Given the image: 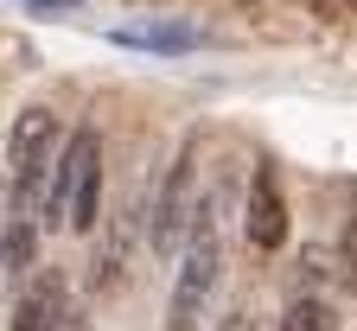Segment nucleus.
I'll return each instance as SVG.
<instances>
[{
    "mask_svg": "<svg viewBox=\"0 0 357 331\" xmlns=\"http://www.w3.org/2000/svg\"><path fill=\"white\" fill-rule=\"evenodd\" d=\"M223 274V243H217V204L204 198L192 217V236L178 249V274H172V300H166V331H198L211 293Z\"/></svg>",
    "mask_w": 357,
    "mask_h": 331,
    "instance_id": "f257e3e1",
    "label": "nucleus"
},
{
    "mask_svg": "<svg viewBox=\"0 0 357 331\" xmlns=\"http://www.w3.org/2000/svg\"><path fill=\"white\" fill-rule=\"evenodd\" d=\"M192 217H198V134L178 140V153L153 192V210H147V249L153 255H178L192 236Z\"/></svg>",
    "mask_w": 357,
    "mask_h": 331,
    "instance_id": "f03ea898",
    "label": "nucleus"
},
{
    "mask_svg": "<svg viewBox=\"0 0 357 331\" xmlns=\"http://www.w3.org/2000/svg\"><path fill=\"white\" fill-rule=\"evenodd\" d=\"M52 140H58V115L32 102L13 115V134H7V172H13V217H26V204L45 192V166H52Z\"/></svg>",
    "mask_w": 357,
    "mask_h": 331,
    "instance_id": "7ed1b4c3",
    "label": "nucleus"
},
{
    "mask_svg": "<svg viewBox=\"0 0 357 331\" xmlns=\"http://www.w3.org/2000/svg\"><path fill=\"white\" fill-rule=\"evenodd\" d=\"M102 160V134L96 128H77L70 140H64V153L52 160V185H45V192H38V223H70V192H77V178L89 172V166H96Z\"/></svg>",
    "mask_w": 357,
    "mask_h": 331,
    "instance_id": "20e7f679",
    "label": "nucleus"
},
{
    "mask_svg": "<svg viewBox=\"0 0 357 331\" xmlns=\"http://www.w3.org/2000/svg\"><path fill=\"white\" fill-rule=\"evenodd\" d=\"M141 243H147V210L134 204V210H121L109 223V236L96 243V255H89V287H96V293H115L121 280H128V261H134Z\"/></svg>",
    "mask_w": 357,
    "mask_h": 331,
    "instance_id": "39448f33",
    "label": "nucleus"
},
{
    "mask_svg": "<svg viewBox=\"0 0 357 331\" xmlns=\"http://www.w3.org/2000/svg\"><path fill=\"white\" fill-rule=\"evenodd\" d=\"M243 236H249V249H261V255H275L281 243H287V204H281V185H275V172H255V185H249V204H243Z\"/></svg>",
    "mask_w": 357,
    "mask_h": 331,
    "instance_id": "423d86ee",
    "label": "nucleus"
},
{
    "mask_svg": "<svg viewBox=\"0 0 357 331\" xmlns=\"http://www.w3.org/2000/svg\"><path fill=\"white\" fill-rule=\"evenodd\" d=\"M70 312H64V274H38L32 287L13 300V331H58Z\"/></svg>",
    "mask_w": 357,
    "mask_h": 331,
    "instance_id": "0eeeda50",
    "label": "nucleus"
},
{
    "mask_svg": "<svg viewBox=\"0 0 357 331\" xmlns=\"http://www.w3.org/2000/svg\"><path fill=\"white\" fill-rule=\"evenodd\" d=\"M26 268H38V223L32 217H7L0 223V274L20 280Z\"/></svg>",
    "mask_w": 357,
    "mask_h": 331,
    "instance_id": "6e6552de",
    "label": "nucleus"
},
{
    "mask_svg": "<svg viewBox=\"0 0 357 331\" xmlns=\"http://www.w3.org/2000/svg\"><path fill=\"white\" fill-rule=\"evenodd\" d=\"M115 45H134V52H198L192 26H121Z\"/></svg>",
    "mask_w": 357,
    "mask_h": 331,
    "instance_id": "1a4fd4ad",
    "label": "nucleus"
},
{
    "mask_svg": "<svg viewBox=\"0 0 357 331\" xmlns=\"http://www.w3.org/2000/svg\"><path fill=\"white\" fill-rule=\"evenodd\" d=\"M70 229H83V236L102 229V160L89 166V172L77 178V192H70Z\"/></svg>",
    "mask_w": 357,
    "mask_h": 331,
    "instance_id": "9d476101",
    "label": "nucleus"
},
{
    "mask_svg": "<svg viewBox=\"0 0 357 331\" xmlns=\"http://www.w3.org/2000/svg\"><path fill=\"white\" fill-rule=\"evenodd\" d=\"M281 331H338V318H332V306L326 300H287V312H281Z\"/></svg>",
    "mask_w": 357,
    "mask_h": 331,
    "instance_id": "9b49d317",
    "label": "nucleus"
},
{
    "mask_svg": "<svg viewBox=\"0 0 357 331\" xmlns=\"http://www.w3.org/2000/svg\"><path fill=\"white\" fill-rule=\"evenodd\" d=\"M344 274H351V287H357V210H351V229H344Z\"/></svg>",
    "mask_w": 357,
    "mask_h": 331,
    "instance_id": "f8f14e48",
    "label": "nucleus"
},
{
    "mask_svg": "<svg viewBox=\"0 0 357 331\" xmlns=\"http://www.w3.org/2000/svg\"><path fill=\"white\" fill-rule=\"evenodd\" d=\"M217 331H255V325H249V312H230V318H223Z\"/></svg>",
    "mask_w": 357,
    "mask_h": 331,
    "instance_id": "ddd939ff",
    "label": "nucleus"
},
{
    "mask_svg": "<svg viewBox=\"0 0 357 331\" xmlns=\"http://www.w3.org/2000/svg\"><path fill=\"white\" fill-rule=\"evenodd\" d=\"M26 7H52V13H70V7H83V0H26Z\"/></svg>",
    "mask_w": 357,
    "mask_h": 331,
    "instance_id": "4468645a",
    "label": "nucleus"
},
{
    "mask_svg": "<svg viewBox=\"0 0 357 331\" xmlns=\"http://www.w3.org/2000/svg\"><path fill=\"white\" fill-rule=\"evenodd\" d=\"M0 204H7V178H0Z\"/></svg>",
    "mask_w": 357,
    "mask_h": 331,
    "instance_id": "2eb2a0df",
    "label": "nucleus"
},
{
    "mask_svg": "<svg viewBox=\"0 0 357 331\" xmlns=\"http://www.w3.org/2000/svg\"><path fill=\"white\" fill-rule=\"evenodd\" d=\"M58 331H77V325H70V318H64V325H58Z\"/></svg>",
    "mask_w": 357,
    "mask_h": 331,
    "instance_id": "dca6fc26",
    "label": "nucleus"
}]
</instances>
